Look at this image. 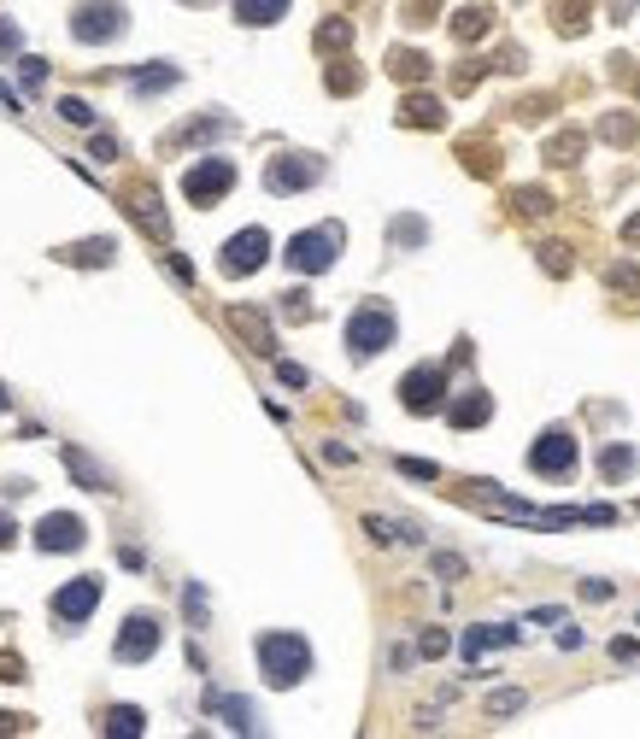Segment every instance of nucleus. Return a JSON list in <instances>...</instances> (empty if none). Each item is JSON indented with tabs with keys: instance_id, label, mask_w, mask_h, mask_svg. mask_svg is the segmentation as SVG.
Masks as SVG:
<instances>
[{
	"instance_id": "f257e3e1",
	"label": "nucleus",
	"mask_w": 640,
	"mask_h": 739,
	"mask_svg": "<svg viewBox=\"0 0 640 739\" xmlns=\"http://www.w3.org/2000/svg\"><path fill=\"white\" fill-rule=\"evenodd\" d=\"M258 669L271 686H299L312 675V645L299 634H258Z\"/></svg>"
},
{
	"instance_id": "f03ea898",
	"label": "nucleus",
	"mask_w": 640,
	"mask_h": 739,
	"mask_svg": "<svg viewBox=\"0 0 640 739\" xmlns=\"http://www.w3.org/2000/svg\"><path fill=\"white\" fill-rule=\"evenodd\" d=\"M335 259H341V229H335V224L299 229V235L288 241V270H299V276H324Z\"/></svg>"
},
{
	"instance_id": "7ed1b4c3",
	"label": "nucleus",
	"mask_w": 640,
	"mask_h": 739,
	"mask_svg": "<svg viewBox=\"0 0 640 739\" xmlns=\"http://www.w3.org/2000/svg\"><path fill=\"white\" fill-rule=\"evenodd\" d=\"M129 29V12L118 6V0H77V12H71V36L83 47H94V42H118Z\"/></svg>"
},
{
	"instance_id": "20e7f679",
	"label": "nucleus",
	"mask_w": 640,
	"mask_h": 739,
	"mask_svg": "<svg viewBox=\"0 0 640 739\" xmlns=\"http://www.w3.org/2000/svg\"><path fill=\"white\" fill-rule=\"evenodd\" d=\"M382 347H394V311L358 306L353 317H347V352H353V358H376Z\"/></svg>"
},
{
	"instance_id": "39448f33",
	"label": "nucleus",
	"mask_w": 640,
	"mask_h": 739,
	"mask_svg": "<svg viewBox=\"0 0 640 739\" xmlns=\"http://www.w3.org/2000/svg\"><path fill=\"white\" fill-rule=\"evenodd\" d=\"M229 188H235V165H229V159H217V153L194 159V165L183 170V194L194 200V206H217Z\"/></svg>"
},
{
	"instance_id": "423d86ee",
	"label": "nucleus",
	"mask_w": 640,
	"mask_h": 739,
	"mask_svg": "<svg viewBox=\"0 0 640 739\" xmlns=\"http://www.w3.org/2000/svg\"><path fill=\"white\" fill-rule=\"evenodd\" d=\"M399 405H406L412 417L441 411V405H447V370H441V364H417L412 376L399 382Z\"/></svg>"
},
{
	"instance_id": "0eeeda50",
	"label": "nucleus",
	"mask_w": 640,
	"mask_h": 739,
	"mask_svg": "<svg viewBox=\"0 0 640 739\" xmlns=\"http://www.w3.org/2000/svg\"><path fill=\"white\" fill-rule=\"evenodd\" d=\"M265 259H271V235H265V229H242V235L224 241V259H217V270H224V276H253Z\"/></svg>"
},
{
	"instance_id": "6e6552de",
	"label": "nucleus",
	"mask_w": 640,
	"mask_h": 739,
	"mask_svg": "<svg viewBox=\"0 0 640 739\" xmlns=\"http://www.w3.org/2000/svg\"><path fill=\"white\" fill-rule=\"evenodd\" d=\"M100 611V575H71V581L53 593V616L59 622H88V616Z\"/></svg>"
},
{
	"instance_id": "1a4fd4ad",
	"label": "nucleus",
	"mask_w": 640,
	"mask_h": 739,
	"mask_svg": "<svg viewBox=\"0 0 640 739\" xmlns=\"http://www.w3.org/2000/svg\"><path fill=\"white\" fill-rule=\"evenodd\" d=\"M159 640H165V628H159V616H147V611H135L124 622V634H118V663H147V657L159 652Z\"/></svg>"
},
{
	"instance_id": "9d476101",
	"label": "nucleus",
	"mask_w": 640,
	"mask_h": 739,
	"mask_svg": "<svg viewBox=\"0 0 640 739\" xmlns=\"http://www.w3.org/2000/svg\"><path fill=\"white\" fill-rule=\"evenodd\" d=\"M317 177H324V165H317L312 153H283L265 170V188H271V194H299V188H312Z\"/></svg>"
},
{
	"instance_id": "9b49d317",
	"label": "nucleus",
	"mask_w": 640,
	"mask_h": 739,
	"mask_svg": "<svg viewBox=\"0 0 640 739\" xmlns=\"http://www.w3.org/2000/svg\"><path fill=\"white\" fill-rule=\"evenodd\" d=\"M529 470L535 475H570L576 470V440H570V429H546L535 447H529Z\"/></svg>"
},
{
	"instance_id": "f8f14e48",
	"label": "nucleus",
	"mask_w": 640,
	"mask_h": 739,
	"mask_svg": "<svg viewBox=\"0 0 640 739\" xmlns=\"http://www.w3.org/2000/svg\"><path fill=\"white\" fill-rule=\"evenodd\" d=\"M83 540H88V529H83V516H71V511H47L36 522V546L42 552H83Z\"/></svg>"
},
{
	"instance_id": "ddd939ff",
	"label": "nucleus",
	"mask_w": 640,
	"mask_h": 739,
	"mask_svg": "<svg viewBox=\"0 0 640 739\" xmlns=\"http://www.w3.org/2000/svg\"><path fill=\"white\" fill-rule=\"evenodd\" d=\"M206 710L224 716L235 734H258V716H253V704H247V698H224V693H212V698H206Z\"/></svg>"
},
{
	"instance_id": "4468645a",
	"label": "nucleus",
	"mask_w": 640,
	"mask_h": 739,
	"mask_svg": "<svg viewBox=\"0 0 640 739\" xmlns=\"http://www.w3.org/2000/svg\"><path fill=\"white\" fill-rule=\"evenodd\" d=\"M517 640V628H499V622H488V628H470L464 634V657L476 663L482 652H499V645H512Z\"/></svg>"
},
{
	"instance_id": "2eb2a0df",
	"label": "nucleus",
	"mask_w": 640,
	"mask_h": 739,
	"mask_svg": "<svg viewBox=\"0 0 640 739\" xmlns=\"http://www.w3.org/2000/svg\"><path fill=\"white\" fill-rule=\"evenodd\" d=\"M447 417H453V429H476V423L494 417V399L476 388V393H464V399H453V411H447Z\"/></svg>"
},
{
	"instance_id": "dca6fc26",
	"label": "nucleus",
	"mask_w": 640,
	"mask_h": 739,
	"mask_svg": "<svg viewBox=\"0 0 640 739\" xmlns=\"http://www.w3.org/2000/svg\"><path fill=\"white\" fill-rule=\"evenodd\" d=\"M112 252H118V241L100 235V241H77V247H65L59 259H65V265H112Z\"/></svg>"
},
{
	"instance_id": "f3484780",
	"label": "nucleus",
	"mask_w": 640,
	"mask_h": 739,
	"mask_svg": "<svg viewBox=\"0 0 640 739\" xmlns=\"http://www.w3.org/2000/svg\"><path fill=\"white\" fill-rule=\"evenodd\" d=\"M183 83V70L176 65H142V70H129V88L135 94H153V88H176Z\"/></svg>"
},
{
	"instance_id": "a211bd4d",
	"label": "nucleus",
	"mask_w": 640,
	"mask_h": 739,
	"mask_svg": "<svg viewBox=\"0 0 640 739\" xmlns=\"http://www.w3.org/2000/svg\"><path fill=\"white\" fill-rule=\"evenodd\" d=\"M235 18L265 29V24H276V18H288V0H235Z\"/></svg>"
},
{
	"instance_id": "6ab92c4d",
	"label": "nucleus",
	"mask_w": 640,
	"mask_h": 739,
	"mask_svg": "<svg viewBox=\"0 0 640 739\" xmlns=\"http://www.w3.org/2000/svg\"><path fill=\"white\" fill-rule=\"evenodd\" d=\"M399 118H406V124L412 129H441V100H429V94H412L406 100V106H399Z\"/></svg>"
},
{
	"instance_id": "aec40b11",
	"label": "nucleus",
	"mask_w": 640,
	"mask_h": 739,
	"mask_svg": "<svg viewBox=\"0 0 640 739\" xmlns=\"http://www.w3.org/2000/svg\"><path fill=\"white\" fill-rule=\"evenodd\" d=\"M65 470L77 475V481H83L88 493H112V481H106V470H94V464L83 458V447H65Z\"/></svg>"
},
{
	"instance_id": "412c9836",
	"label": "nucleus",
	"mask_w": 640,
	"mask_h": 739,
	"mask_svg": "<svg viewBox=\"0 0 640 739\" xmlns=\"http://www.w3.org/2000/svg\"><path fill=\"white\" fill-rule=\"evenodd\" d=\"M106 734L135 739V734H147V716L135 710V704H112V710H106Z\"/></svg>"
},
{
	"instance_id": "4be33fe9",
	"label": "nucleus",
	"mask_w": 640,
	"mask_h": 739,
	"mask_svg": "<svg viewBox=\"0 0 640 739\" xmlns=\"http://www.w3.org/2000/svg\"><path fill=\"white\" fill-rule=\"evenodd\" d=\"M235 329H242V335L253 341V352H276V335H271V323L258 317V311H235Z\"/></svg>"
},
{
	"instance_id": "5701e85b",
	"label": "nucleus",
	"mask_w": 640,
	"mask_h": 739,
	"mask_svg": "<svg viewBox=\"0 0 640 739\" xmlns=\"http://www.w3.org/2000/svg\"><path fill=\"white\" fill-rule=\"evenodd\" d=\"M488 24H494L488 6H464V12L453 18V36H458V42H476V36H488Z\"/></svg>"
},
{
	"instance_id": "b1692460",
	"label": "nucleus",
	"mask_w": 640,
	"mask_h": 739,
	"mask_svg": "<svg viewBox=\"0 0 640 739\" xmlns=\"http://www.w3.org/2000/svg\"><path fill=\"white\" fill-rule=\"evenodd\" d=\"M388 241H399V247H423L429 224H423V218H399V224H388Z\"/></svg>"
},
{
	"instance_id": "393cba45",
	"label": "nucleus",
	"mask_w": 640,
	"mask_h": 739,
	"mask_svg": "<svg viewBox=\"0 0 640 739\" xmlns=\"http://www.w3.org/2000/svg\"><path fill=\"white\" fill-rule=\"evenodd\" d=\"M599 470H605V481H623V475L635 470V452H628V447H605V452H599Z\"/></svg>"
},
{
	"instance_id": "a878e982",
	"label": "nucleus",
	"mask_w": 640,
	"mask_h": 739,
	"mask_svg": "<svg viewBox=\"0 0 640 739\" xmlns=\"http://www.w3.org/2000/svg\"><path fill=\"white\" fill-rule=\"evenodd\" d=\"M135 218H142V229H153L159 241L171 235V224H165V211H159V200H153V194H142V206H135Z\"/></svg>"
},
{
	"instance_id": "bb28decb",
	"label": "nucleus",
	"mask_w": 640,
	"mask_h": 739,
	"mask_svg": "<svg viewBox=\"0 0 640 739\" xmlns=\"http://www.w3.org/2000/svg\"><path fill=\"white\" fill-rule=\"evenodd\" d=\"M388 70H394V77H406V83H417V77L429 70V59L423 53H394V59H388Z\"/></svg>"
},
{
	"instance_id": "cd10ccee",
	"label": "nucleus",
	"mask_w": 640,
	"mask_h": 739,
	"mask_svg": "<svg viewBox=\"0 0 640 739\" xmlns=\"http://www.w3.org/2000/svg\"><path fill=\"white\" fill-rule=\"evenodd\" d=\"M512 710H523V693H517V686H505V693L488 698V716H512Z\"/></svg>"
},
{
	"instance_id": "c85d7f7f",
	"label": "nucleus",
	"mask_w": 640,
	"mask_h": 739,
	"mask_svg": "<svg viewBox=\"0 0 640 739\" xmlns=\"http://www.w3.org/2000/svg\"><path fill=\"white\" fill-rule=\"evenodd\" d=\"M59 118H65V124H83V129L94 124V112H88V106H83L77 94H71V100H59Z\"/></svg>"
},
{
	"instance_id": "c756f323",
	"label": "nucleus",
	"mask_w": 640,
	"mask_h": 739,
	"mask_svg": "<svg viewBox=\"0 0 640 739\" xmlns=\"http://www.w3.org/2000/svg\"><path fill=\"white\" fill-rule=\"evenodd\" d=\"M353 42V24H324L317 29V47H347Z\"/></svg>"
},
{
	"instance_id": "7c9ffc66",
	"label": "nucleus",
	"mask_w": 640,
	"mask_h": 739,
	"mask_svg": "<svg viewBox=\"0 0 640 739\" xmlns=\"http://www.w3.org/2000/svg\"><path fill=\"white\" fill-rule=\"evenodd\" d=\"M18 70H24V88H42V77H47L42 59H18Z\"/></svg>"
},
{
	"instance_id": "2f4dec72",
	"label": "nucleus",
	"mask_w": 640,
	"mask_h": 739,
	"mask_svg": "<svg viewBox=\"0 0 640 739\" xmlns=\"http://www.w3.org/2000/svg\"><path fill=\"white\" fill-rule=\"evenodd\" d=\"M183 604H188V622H206V593H200V587H188Z\"/></svg>"
},
{
	"instance_id": "473e14b6",
	"label": "nucleus",
	"mask_w": 640,
	"mask_h": 739,
	"mask_svg": "<svg viewBox=\"0 0 640 739\" xmlns=\"http://www.w3.org/2000/svg\"><path fill=\"white\" fill-rule=\"evenodd\" d=\"M329 88H335V94H353V88H358V70H329Z\"/></svg>"
},
{
	"instance_id": "72a5a7b5",
	"label": "nucleus",
	"mask_w": 640,
	"mask_h": 739,
	"mask_svg": "<svg viewBox=\"0 0 640 739\" xmlns=\"http://www.w3.org/2000/svg\"><path fill=\"white\" fill-rule=\"evenodd\" d=\"M276 376H283V388H306V382H312L299 364H276Z\"/></svg>"
},
{
	"instance_id": "f704fd0d",
	"label": "nucleus",
	"mask_w": 640,
	"mask_h": 739,
	"mask_svg": "<svg viewBox=\"0 0 640 739\" xmlns=\"http://www.w3.org/2000/svg\"><path fill=\"white\" fill-rule=\"evenodd\" d=\"M88 153L106 165V159H118V141H112V135H94V141H88Z\"/></svg>"
},
{
	"instance_id": "c9c22d12",
	"label": "nucleus",
	"mask_w": 640,
	"mask_h": 739,
	"mask_svg": "<svg viewBox=\"0 0 640 739\" xmlns=\"http://www.w3.org/2000/svg\"><path fill=\"white\" fill-rule=\"evenodd\" d=\"M399 470L417 475V481H435V464H423V458H399Z\"/></svg>"
},
{
	"instance_id": "e433bc0d",
	"label": "nucleus",
	"mask_w": 640,
	"mask_h": 739,
	"mask_svg": "<svg viewBox=\"0 0 640 739\" xmlns=\"http://www.w3.org/2000/svg\"><path fill=\"white\" fill-rule=\"evenodd\" d=\"M517 206H523V211H546V206H553V200H546L541 188H523V194H517Z\"/></svg>"
},
{
	"instance_id": "4c0bfd02",
	"label": "nucleus",
	"mask_w": 640,
	"mask_h": 739,
	"mask_svg": "<svg viewBox=\"0 0 640 739\" xmlns=\"http://www.w3.org/2000/svg\"><path fill=\"white\" fill-rule=\"evenodd\" d=\"M24 47V36H18V24H0V53H18Z\"/></svg>"
},
{
	"instance_id": "58836bf2",
	"label": "nucleus",
	"mask_w": 640,
	"mask_h": 739,
	"mask_svg": "<svg viewBox=\"0 0 640 739\" xmlns=\"http://www.w3.org/2000/svg\"><path fill=\"white\" fill-rule=\"evenodd\" d=\"M447 652V634H435V628H429L423 634V657H441Z\"/></svg>"
},
{
	"instance_id": "ea45409f",
	"label": "nucleus",
	"mask_w": 640,
	"mask_h": 739,
	"mask_svg": "<svg viewBox=\"0 0 640 739\" xmlns=\"http://www.w3.org/2000/svg\"><path fill=\"white\" fill-rule=\"evenodd\" d=\"M0 681H24V663H18V657H0Z\"/></svg>"
},
{
	"instance_id": "a19ab883",
	"label": "nucleus",
	"mask_w": 640,
	"mask_h": 739,
	"mask_svg": "<svg viewBox=\"0 0 640 739\" xmlns=\"http://www.w3.org/2000/svg\"><path fill=\"white\" fill-rule=\"evenodd\" d=\"M582 593H587V599H594V604H605V599H611V581H587Z\"/></svg>"
},
{
	"instance_id": "79ce46f5",
	"label": "nucleus",
	"mask_w": 640,
	"mask_h": 739,
	"mask_svg": "<svg viewBox=\"0 0 640 739\" xmlns=\"http://www.w3.org/2000/svg\"><path fill=\"white\" fill-rule=\"evenodd\" d=\"M18 540V522H12V516H0V546H12Z\"/></svg>"
},
{
	"instance_id": "37998d69",
	"label": "nucleus",
	"mask_w": 640,
	"mask_h": 739,
	"mask_svg": "<svg viewBox=\"0 0 640 739\" xmlns=\"http://www.w3.org/2000/svg\"><path fill=\"white\" fill-rule=\"evenodd\" d=\"M628 241H640V218H635V224H628Z\"/></svg>"
},
{
	"instance_id": "c03bdc74",
	"label": "nucleus",
	"mask_w": 640,
	"mask_h": 739,
	"mask_svg": "<svg viewBox=\"0 0 640 739\" xmlns=\"http://www.w3.org/2000/svg\"><path fill=\"white\" fill-rule=\"evenodd\" d=\"M6 405H12V393H6V388H0V411H6Z\"/></svg>"
}]
</instances>
